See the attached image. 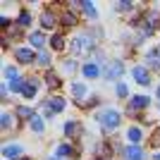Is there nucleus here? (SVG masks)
<instances>
[{
    "mask_svg": "<svg viewBox=\"0 0 160 160\" xmlns=\"http://www.w3.org/2000/svg\"><path fill=\"white\" fill-rule=\"evenodd\" d=\"M117 124H120V112L117 110H105L100 115V127L103 129H115Z\"/></svg>",
    "mask_w": 160,
    "mask_h": 160,
    "instance_id": "nucleus-1",
    "label": "nucleus"
},
{
    "mask_svg": "<svg viewBox=\"0 0 160 160\" xmlns=\"http://www.w3.org/2000/svg\"><path fill=\"white\" fill-rule=\"evenodd\" d=\"M120 74H124V65H122L120 60H112L110 67L105 69V79H117Z\"/></svg>",
    "mask_w": 160,
    "mask_h": 160,
    "instance_id": "nucleus-2",
    "label": "nucleus"
},
{
    "mask_svg": "<svg viewBox=\"0 0 160 160\" xmlns=\"http://www.w3.org/2000/svg\"><path fill=\"white\" fill-rule=\"evenodd\" d=\"M124 158L127 160H143V151L136 146H129V148H124Z\"/></svg>",
    "mask_w": 160,
    "mask_h": 160,
    "instance_id": "nucleus-3",
    "label": "nucleus"
},
{
    "mask_svg": "<svg viewBox=\"0 0 160 160\" xmlns=\"http://www.w3.org/2000/svg\"><path fill=\"white\" fill-rule=\"evenodd\" d=\"M36 86H38V81H36V79H29L27 84H24V91H22L24 98H33V96H36Z\"/></svg>",
    "mask_w": 160,
    "mask_h": 160,
    "instance_id": "nucleus-4",
    "label": "nucleus"
},
{
    "mask_svg": "<svg viewBox=\"0 0 160 160\" xmlns=\"http://www.w3.org/2000/svg\"><path fill=\"white\" fill-rule=\"evenodd\" d=\"M58 158H77V151H74L69 143H62V146L58 148Z\"/></svg>",
    "mask_w": 160,
    "mask_h": 160,
    "instance_id": "nucleus-5",
    "label": "nucleus"
},
{
    "mask_svg": "<svg viewBox=\"0 0 160 160\" xmlns=\"http://www.w3.org/2000/svg\"><path fill=\"white\" fill-rule=\"evenodd\" d=\"M17 60L24 62V65H29V62H33V53L29 48H19V50H17Z\"/></svg>",
    "mask_w": 160,
    "mask_h": 160,
    "instance_id": "nucleus-6",
    "label": "nucleus"
},
{
    "mask_svg": "<svg viewBox=\"0 0 160 160\" xmlns=\"http://www.w3.org/2000/svg\"><path fill=\"white\" fill-rule=\"evenodd\" d=\"M132 74H134V79L139 81V84H148V72L143 69V67H134Z\"/></svg>",
    "mask_w": 160,
    "mask_h": 160,
    "instance_id": "nucleus-7",
    "label": "nucleus"
},
{
    "mask_svg": "<svg viewBox=\"0 0 160 160\" xmlns=\"http://www.w3.org/2000/svg\"><path fill=\"white\" fill-rule=\"evenodd\" d=\"M148 103H151V100H148L146 96H134V98H132V103H129V105H132V110H139V108H146Z\"/></svg>",
    "mask_w": 160,
    "mask_h": 160,
    "instance_id": "nucleus-8",
    "label": "nucleus"
},
{
    "mask_svg": "<svg viewBox=\"0 0 160 160\" xmlns=\"http://www.w3.org/2000/svg\"><path fill=\"white\" fill-rule=\"evenodd\" d=\"M2 155H7V158H17V160H19V155H22V146H5V148H2Z\"/></svg>",
    "mask_w": 160,
    "mask_h": 160,
    "instance_id": "nucleus-9",
    "label": "nucleus"
},
{
    "mask_svg": "<svg viewBox=\"0 0 160 160\" xmlns=\"http://www.w3.org/2000/svg\"><path fill=\"white\" fill-rule=\"evenodd\" d=\"M41 24H43L46 29H53L55 27V14L53 12H43L41 14Z\"/></svg>",
    "mask_w": 160,
    "mask_h": 160,
    "instance_id": "nucleus-10",
    "label": "nucleus"
},
{
    "mask_svg": "<svg viewBox=\"0 0 160 160\" xmlns=\"http://www.w3.org/2000/svg\"><path fill=\"white\" fill-rule=\"evenodd\" d=\"M91 48V41L86 38V36H81V38L74 41V50H88Z\"/></svg>",
    "mask_w": 160,
    "mask_h": 160,
    "instance_id": "nucleus-11",
    "label": "nucleus"
},
{
    "mask_svg": "<svg viewBox=\"0 0 160 160\" xmlns=\"http://www.w3.org/2000/svg\"><path fill=\"white\" fill-rule=\"evenodd\" d=\"M17 115H19L22 120H33V110H31V108H27V105L17 108Z\"/></svg>",
    "mask_w": 160,
    "mask_h": 160,
    "instance_id": "nucleus-12",
    "label": "nucleus"
},
{
    "mask_svg": "<svg viewBox=\"0 0 160 160\" xmlns=\"http://www.w3.org/2000/svg\"><path fill=\"white\" fill-rule=\"evenodd\" d=\"M79 132H81V127L77 124V122H67V124H65V134H67V136H77Z\"/></svg>",
    "mask_w": 160,
    "mask_h": 160,
    "instance_id": "nucleus-13",
    "label": "nucleus"
},
{
    "mask_svg": "<svg viewBox=\"0 0 160 160\" xmlns=\"http://www.w3.org/2000/svg\"><path fill=\"white\" fill-rule=\"evenodd\" d=\"M146 60H148V65H151V67H160V50H151Z\"/></svg>",
    "mask_w": 160,
    "mask_h": 160,
    "instance_id": "nucleus-14",
    "label": "nucleus"
},
{
    "mask_svg": "<svg viewBox=\"0 0 160 160\" xmlns=\"http://www.w3.org/2000/svg\"><path fill=\"white\" fill-rule=\"evenodd\" d=\"M46 84H48L50 88H60V79H58V74L48 72V74H46Z\"/></svg>",
    "mask_w": 160,
    "mask_h": 160,
    "instance_id": "nucleus-15",
    "label": "nucleus"
},
{
    "mask_svg": "<svg viewBox=\"0 0 160 160\" xmlns=\"http://www.w3.org/2000/svg\"><path fill=\"white\" fill-rule=\"evenodd\" d=\"M31 43L36 48H43V43H46V36H43V33L41 31H36V33H31Z\"/></svg>",
    "mask_w": 160,
    "mask_h": 160,
    "instance_id": "nucleus-16",
    "label": "nucleus"
},
{
    "mask_svg": "<svg viewBox=\"0 0 160 160\" xmlns=\"http://www.w3.org/2000/svg\"><path fill=\"white\" fill-rule=\"evenodd\" d=\"M84 77H91V79L98 77V67L96 65H84Z\"/></svg>",
    "mask_w": 160,
    "mask_h": 160,
    "instance_id": "nucleus-17",
    "label": "nucleus"
},
{
    "mask_svg": "<svg viewBox=\"0 0 160 160\" xmlns=\"http://www.w3.org/2000/svg\"><path fill=\"white\" fill-rule=\"evenodd\" d=\"M50 43H53L55 50H62V48H65V38H62L60 33H58V36H53V41H50Z\"/></svg>",
    "mask_w": 160,
    "mask_h": 160,
    "instance_id": "nucleus-18",
    "label": "nucleus"
},
{
    "mask_svg": "<svg viewBox=\"0 0 160 160\" xmlns=\"http://www.w3.org/2000/svg\"><path fill=\"white\" fill-rule=\"evenodd\" d=\"M129 141H134V143L141 141V129L139 127H132V129H129Z\"/></svg>",
    "mask_w": 160,
    "mask_h": 160,
    "instance_id": "nucleus-19",
    "label": "nucleus"
},
{
    "mask_svg": "<svg viewBox=\"0 0 160 160\" xmlns=\"http://www.w3.org/2000/svg\"><path fill=\"white\" fill-rule=\"evenodd\" d=\"M19 24H22V27H29V24H31V14H29L27 10H22V14H19Z\"/></svg>",
    "mask_w": 160,
    "mask_h": 160,
    "instance_id": "nucleus-20",
    "label": "nucleus"
},
{
    "mask_svg": "<svg viewBox=\"0 0 160 160\" xmlns=\"http://www.w3.org/2000/svg\"><path fill=\"white\" fill-rule=\"evenodd\" d=\"M24 84H27V81H22V79L10 81V91H24Z\"/></svg>",
    "mask_w": 160,
    "mask_h": 160,
    "instance_id": "nucleus-21",
    "label": "nucleus"
},
{
    "mask_svg": "<svg viewBox=\"0 0 160 160\" xmlns=\"http://www.w3.org/2000/svg\"><path fill=\"white\" fill-rule=\"evenodd\" d=\"M62 22H65L67 27H74V24H77V17H74L72 12H65L62 14Z\"/></svg>",
    "mask_w": 160,
    "mask_h": 160,
    "instance_id": "nucleus-22",
    "label": "nucleus"
},
{
    "mask_svg": "<svg viewBox=\"0 0 160 160\" xmlns=\"http://www.w3.org/2000/svg\"><path fill=\"white\" fill-rule=\"evenodd\" d=\"M72 93L77 96V98H81V96L86 93V86H84V84H74V86H72Z\"/></svg>",
    "mask_w": 160,
    "mask_h": 160,
    "instance_id": "nucleus-23",
    "label": "nucleus"
},
{
    "mask_svg": "<svg viewBox=\"0 0 160 160\" xmlns=\"http://www.w3.org/2000/svg\"><path fill=\"white\" fill-rule=\"evenodd\" d=\"M31 129H33L36 134L43 132V120H41V117H33V120H31Z\"/></svg>",
    "mask_w": 160,
    "mask_h": 160,
    "instance_id": "nucleus-24",
    "label": "nucleus"
},
{
    "mask_svg": "<svg viewBox=\"0 0 160 160\" xmlns=\"http://www.w3.org/2000/svg\"><path fill=\"white\" fill-rule=\"evenodd\" d=\"M81 10H84L88 17H96V7L91 5V2H81Z\"/></svg>",
    "mask_w": 160,
    "mask_h": 160,
    "instance_id": "nucleus-25",
    "label": "nucleus"
},
{
    "mask_svg": "<svg viewBox=\"0 0 160 160\" xmlns=\"http://www.w3.org/2000/svg\"><path fill=\"white\" fill-rule=\"evenodd\" d=\"M50 105H53L55 112H60L62 108H65V100H62V98H53V100H50Z\"/></svg>",
    "mask_w": 160,
    "mask_h": 160,
    "instance_id": "nucleus-26",
    "label": "nucleus"
},
{
    "mask_svg": "<svg viewBox=\"0 0 160 160\" xmlns=\"http://www.w3.org/2000/svg\"><path fill=\"white\" fill-rule=\"evenodd\" d=\"M41 112H43V115H48V117H50V115H53L55 110H53V105H50V103H41Z\"/></svg>",
    "mask_w": 160,
    "mask_h": 160,
    "instance_id": "nucleus-27",
    "label": "nucleus"
},
{
    "mask_svg": "<svg viewBox=\"0 0 160 160\" xmlns=\"http://www.w3.org/2000/svg\"><path fill=\"white\" fill-rule=\"evenodd\" d=\"M38 65L48 67V65H50V55H48V53H41V55H38Z\"/></svg>",
    "mask_w": 160,
    "mask_h": 160,
    "instance_id": "nucleus-28",
    "label": "nucleus"
},
{
    "mask_svg": "<svg viewBox=\"0 0 160 160\" xmlns=\"http://www.w3.org/2000/svg\"><path fill=\"white\" fill-rule=\"evenodd\" d=\"M5 77L14 81V77H17V69H14V67H5Z\"/></svg>",
    "mask_w": 160,
    "mask_h": 160,
    "instance_id": "nucleus-29",
    "label": "nucleus"
},
{
    "mask_svg": "<svg viewBox=\"0 0 160 160\" xmlns=\"http://www.w3.org/2000/svg\"><path fill=\"white\" fill-rule=\"evenodd\" d=\"M0 124H2V129H7V127H10V124H12V120H10V115H2V120H0Z\"/></svg>",
    "mask_w": 160,
    "mask_h": 160,
    "instance_id": "nucleus-30",
    "label": "nucleus"
},
{
    "mask_svg": "<svg viewBox=\"0 0 160 160\" xmlns=\"http://www.w3.org/2000/svg\"><path fill=\"white\" fill-rule=\"evenodd\" d=\"M117 93H120V96H122V98H124V96H127V93H129V88H127V86H124V84H120V86H117Z\"/></svg>",
    "mask_w": 160,
    "mask_h": 160,
    "instance_id": "nucleus-31",
    "label": "nucleus"
},
{
    "mask_svg": "<svg viewBox=\"0 0 160 160\" xmlns=\"http://www.w3.org/2000/svg\"><path fill=\"white\" fill-rule=\"evenodd\" d=\"M117 10H132V2H120V5H117Z\"/></svg>",
    "mask_w": 160,
    "mask_h": 160,
    "instance_id": "nucleus-32",
    "label": "nucleus"
},
{
    "mask_svg": "<svg viewBox=\"0 0 160 160\" xmlns=\"http://www.w3.org/2000/svg\"><path fill=\"white\" fill-rule=\"evenodd\" d=\"M153 146H160V129L155 132V136H153Z\"/></svg>",
    "mask_w": 160,
    "mask_h": 160,
    "instance_id": "nucleus-33",
    "label": "nucleus"
},
{
    "mask_svg": "<svg viewBox=\"0 0 160 160\" xmlns=\"http://www.w3.org/2000/svg\"><path fill=\"white\" fill-rule=\"evenodd\" d=\"M46 160H62V158H46Z\"/></svg>",
    "mask_w": 160,
    "mask_h": 160,
    "instance_id": "nucleus-34",
    "label": "nucleus"
},
{
    "mask_svg": "<svg viewBox=\"0 0 160 160\" xmlns=\"http://www.w3.org/2000/svg\"><path fill=\"white\" fill-rule=\"evenodd\" d=\"M155 160H160V153H158V155H155Z\"/></svg>",
    "mask_w": 160,
    "mask_h": 160,
    "instance_id": "nucleus-35",
    "label": "nucleus"
},
{
    "mask_svg": "<svg viewBox=\"0 0 160 160\" xmlns=\"http://www.w3.org/2000/svg\"><path fill=\"white\" fill-rule=\"evenodd\" d=\"M19 160H31V158H19Z\"/></svg>",
    "mask_w": 160,
    "mask_h": 160,
    "instance_id": "nucleus-36",
    "label": "nucleus"
},
{
    "mask_svg": "<svg viewBox=\"0 0 160 160\" xmlns=\"http://www.w3.org/2000/svg\"><path fill=\"white\" fill-rule=\"evenodd\" d=\"M158 96H160V86H158Z\"/></svg>",
    "mask_w": 160,
    "mask_h": 160,
    "instance_id": "nucleus-37",
    "label": "nucleus"
}]
</instances>
